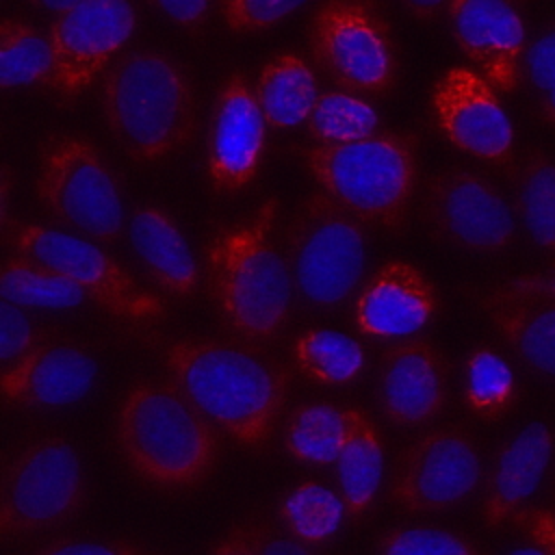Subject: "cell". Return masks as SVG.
Here are the masks:
<instances>
[{"mask_svg": "<svg viewBox=\"0 0 555 555\" xmlns=\"http://www.w3.org/2000/svg\"><path fill=\"white\" fill-rule=\"evenodd\" d=\"M464 401L473 416L499 421L516 401V379L507 360L490 347H477L464 364Z\"/></svg>", "mask_w": 555, "mask_h": 555, "instance_id": "4dcf8cb0", "label": "cell"}, {"mask_svg": "<svg viewBox=\"0 0 555 555\" xmlns=\"http://www.w3.org/2000/svg\"><path fill=\"white\" fill-rule=\"evenodd\" d=\"M522 80L544 93L555 87V24L542 28L525 48Z\"/></svg>", "mask_w": 555, "mask_h": 555, "instance_id": "d590c367", "label": "cell"}, {"mask_svg": "<svg viewBox=\"0 0 555 555\" xmlns=\"http://www.w3.org/2000/svg\"><path fill=\"white\" fill-rule=\"evenodd\" d=\"M4 301L37 308H74L87 299L85 291L65 275L22 256H7L0 271Z\"/></svg>", "mask_w": 555, "mask_h": 555, "instance_id": "f546056e", "label": "cell"}, {"mask_svg": "<svg viewBox=\"0 0 555 555\" xmlns=\"http://www.w3.org/2000/svg\"><path fill=\"white\" fill-rule=\"evenodd\" d=\"M375 555H486L466 535L429 525L390 527L375 540Z\"/></svg>", "mask_w": 555, "mask_h": 555, "instance_id": "d6a6232c", "label": "cell"}, {"mask_svg": "<svg viewBox=\"0 0 555 555\" xmlns=\"http://www.w3.org/2000/svg\"><path fill=\"white\" fill-rule=\"evenodd\" d=\"M113 429L128 468L160 490L197 488L221 453V429L171 379L132 384Z\"/></svg>", "mask_w": 555, "mask_h": 555, "instance_id": "3957f363", "label": "cell"}, {"mask_svg": "<svg viewBox=\"0 0 555 555\" xmlns=\"http://www.w3.org/2000/svg\"><path fill=\"white\" fill-rule=\"evenodd\" d=\"M509 555H548L544 548H540L538 544H533V542H529V544H525V546H520V548H516L514 553H509Z\"/></svg>", "mask_w": 555, "mask_h": 555, "instance_id": "bcb514c9", "label": "cell"}, {"mask_svg": "<svg viewBox=\"0 0 555 555\" xmlns=\"http://www.w3.org/2000/svg\"><path fill=\"white\" fill-rule=\"evenodd\" d=\"M130 241L152 282L171 297H191L199 269L176 219L158 206H141L130 217Z\"/></svg>", "mask_w": 555, "mask_h": 555, "instance_id": "7402d4cb", "label": "cell"}, {"mask_svg": "<svg viewBox=\"0 0 555 555\" xmlns=\"http://www.w3.org/2000/svg\"><path fill=\"white\" fill-rule=\"evenodd\" d=\"M483 475L475 438L460 425L423 431L395 460L390 501L408 514L449 509L468 499Z\"/></svg>", "mask_w": 555, "mask_h": 555, "instance_id": "8fae6325", "label": "cell"}, {"mask_svg": "<svg viewBox=\"0 0 555 555\" xmlns=\"http://www.w3.org/2000/svg\"><path fill=\"white\" fill-rule=\"evenodd\" d=\"M208 555H260L254 520L238 522L232 527L212 548Z\"/></svg>", "mask_w": 555, "mask_h": 555, "instance_id": "60d3db41", "label": "cell"}, {"mask_svg": "<svg viewBox=\"0 0 555 555\" xmlns=\"http://www.w3.org/2000/svg\"><path fill=\"white\" fill-rule=\"evenodd\" d=\"M56 61L48 35L17 17H4L0 24V85L48 87L54 89Z\"/></svg>", "mask_w": 555, "mask_h": 555, "instance_id": "4316f807", "label": "cell"}, {"mask_svg": "<svg viewBox=\"0 0 555 555\" xmlns=\"http://www.w3.org/2000/svg\"><path fill=\"white\" fill-rule=\"evenodd\" d=\"M366 225L323 189L299 202L284 232V256L304 301L325 310L351 301L366 267Z\"/></svg>", "mask_w": 555, "mask_h": 555, "instance_id": "8992f818", "label": "cell"}, {"mask_svg": "<svg viewBox=\"0 0 555 555\" xmlns=\"http://www.w3.org/2000/svg\"><path fill=\"white\" fill-rule=\"evenodd\" d=\"M507 2H512V4H520V2H525V0H507Z\"/></svg>", "mask_w": 555, "mask_h": 555, "instance_id": "7dc6e473", "label": "cell"}, {"mask_svg": "<svg viewBox=\"0 0 555 555\" xmlns=\"http://www.w3.org/2000/svg\"><path fill=\"white\" fill-rule=\"evenodd\" d=\"M87 501V473L74 442L48 434L11 457L0 483V535L20 540L72 520Z\"/></svg>", "mask_w": 555, "mask_h": 555, "instance_id": "ba28073f", "label": "cell"}, {"mask_svg": "<svg viewBox=\"0 0 555 555\" xmlns=\"http://www.w3.org/2000/svg\"><path fill=\"white\" fill-rule=\"evenodd\" d=\"M553 447V431L535 421L499 449L481 503V520L488 529L512 522L514 514L525 507L548 468Z\"/></svg>", "mask_w": 555, "mask_h": 555, "instance_id": "44dd1931", "label": "cell"}, {"mask_svg": "<svg viewBox=\"0 0 555 555\" xmlns=\"http://www.w3.org/2000/svg\"><path fill=\"white\" fill-rule=\"evenodd\" d=\"M9 169L2 171V225H9Z\"/></svg>", "mask_w": 555, "mask_h": 555, "instance_id": "f6af8a7d", "label": "cell"}, {"mask_svg": "<svg viewBox=\"0 0 555 555\" xmlns=\"http://www.w3.org/2000/svg\"><path fill=\"white\" fill-rule=\"evenodd\" d=\"M438 310L431 280L408 260H390L373 271L356 293L353 321L371 338H408Z\"/></svg>", "mask_w": 555, "mask_h": 555, "instance_id": "ffe728a7", "label": "cell"}, {"mask_svg": "<svg viewBox=\"0 0 555 555\" xmlns=\"http://www.w3.org/2000/svg\"><path fill=\"white\" fill-rule=\"evenodd\" d=\"M538 111H540L542 121L555 128V87H551L548 91H544V93H542Z\"/></svg>", "mask_w": 555, "mask_h": 555, "instance_id": "7bdbcfd3", "label": "cell"}, {"mask_svg": "<svg viewBox=\"0 0 555 555\" xmlns=\"http://www.w3.org/2000/svg\"><path fill=\"white\" fill-rule=\"evenodd\" d=\"M306 130L319 145L347 143L379 132V115L360 93L332 89L317 98Z\"/></svg>", "mask_w": 555, "mask_h": 555, "instance_id": "1f68e13d", "label": "cell"}, {"mask_svg": "<svg viewBox=\"0 0 555 555\" xmlns=\"http://www.w3.org/2000/svg\"><path fill=\"white\" fill-rule=\"evenodd\" d=\"M453 39L473 67L499 91L512 93L522 80L527 33L507 0H447Z\"/></svg>", "mask_w": 555, "mask_h": 555, "instance_id": "e0dca14e", "label": "cell"}, {"mask_svg": "<svg viewBox=\"0 0 555 555\" xmlns=\"http://www.w3.org/2000/svg\"><path fill=\"white\" fill-rule=\"evenodd\" d=\"M256 98L271 128L306 124L319 91L312 67L295 52H280L258 74Z\"/></svg>", "mask_w": 555, "mask_h": 555, "instance_id": "cb8c5ba5", "label": "cell"}, {"mask_svg": "<svg viewBox=\"0 0 555 555\" xmlns=\"http://www.w3.org/2000/svg\"><path fill=\"white\" fill-rule=\"evenodd\" d=\"M100 108L113 139L137 163H160L197 132V98L186 72L154 48L115 56L100 80Z\"/></svg>", "mask_w": 555, "mask_h": 555, "instance_id": "277c9868", "label": "cell"}, {"mask_svg": "<svg viewBox=\"0 0 555 555\" xmlns=\"http://www.w3.org/2000/svg\"><path fill=\"white\" fill-rule=\"evenodd\" d=\"M232 33H260L275 26L308 0H217Z\"/></svg>", "mask_w": 555, "mask_h": 555, "instance_id": "836d02e7", "label": "cell"}, {"mask_svg": "<svg viewBox=\"0 0 555 555\" xmlns=\"http://www.w3.org/2000/svg\"><path fill=\"white\" fill-rule=\"evenodd\" d=\"M46 340L28 321V317L20 310V306L4 301L0 304V360L2 366L13 364L22 356H26L33 347Z\"/></svg>", "mask_w": 555, "mask_h": 555, "instance_id": "e575fe53", "label": "cell"}, {"mask_svg": "<svg viewBox=\"0 0 555 555\" xmlns=\"http://www.w3.org/2000/svg\"><path fill=\"white\" fill-rule=\"evenodd\" d=\"M440 132L464 154L503 167L514 158V128L499 91L468 65L449 67L431 89Z\"/></svg>", "mask_w": 555, "mask_h": 555, "instance_id": "5bb4252c", "label": "cell"}, {"mask_svg": "<svg viewBox=\"0 0 555 555\" xmlns=\"http://www.w3.org/2000/svg\"><path fill=\"white\" fill-rule=\"evenodd\" d=\"M30 4L43 9V11H50V13H61L65 9H69L74 2L78 0H28Z\"/></svg>", "mask_w": 555, "mask_h": 555, "instance_id": "ee69618b", "label": "cell"}, {"mask_svg": "<svg viewBox=\"0 0 555 555\" xmlns=\"http://www.w3.org/2000/svg\"><path fill=\"white\" fill-rule=\"evenodd\" d=\"M308 50L317 67L351 93L384 95L401 74L395 33L377 0H323L308 20Z\"/></svg>", "mask_w": 555, "mask_h": 555, "instance_id": "52a82bcc", "label": "cell"}, {"mask_svg": "<svg viewBox=\"0 0 555 555\" xmlns=\"http://www.w3.org/2000/svg\"><path fill=\"white\" fill-rule=\"evenodd\" d=\"M95 379V360L74 340H41L13 364L2 366L4 403L33 410L63 408L85 397Z\"/></svg>", "mask_w": 555, "mask_h": 555, "instance_id": "d6986e66", "label": "cell"}, {"mask_svg": "<svg viewBox=\"0 0 555 555\" xmlns=\"http://www.w3.org/2000/svg\"><path fill=\"white\" fill-rule=\"evenodd\" d=\"M280 199L267 197L249 217L221 225L204 247L208 295L221 321L245 343L269 345L291 321L293 275L273 238Z\"/></svg>", "mask_w": 555, "mask_h": 555, "instance_id": "7a4b0ae2", "label": "cell"}, {"mask_svg": "<svg viewBox=\"0 0 555 555\" xmlns=\"http://www.w3.org/2000/svg\"><path fill=\"white\" fill-rule=\"evenodd\" d=\"M347 438L336 460L340 496L351 520L362 518L375 503L384 475V442L375 421L358 405H347Z\"/></svg>", "mask_w": 555, "mask_h": 555, "instance_id": "603a6c76", "label": "cell"}, {"mask_svg": "<svg viewBox=\"0 0 555 555\" xmlns=\"http://www.w3.org/2000/svg\"><path fill=\"white\" fill-rule=\"evenodd\" d=\"M401 4L421 22H436L447 11V0H401Z\"/></svg>", "mask_w": 555, "mask_h": 555, "instance_id": "b9f144b4", "label": "cell"}, {"mask_svg": "<svg viewBox=\"0 0 555 555\" xmlns=\"http://www.w3.org/2000/svg\"><path fill=\"white\" fill-rule=\"evenodd\" d=\"M516 208L533 243L555 262V160L529 152L514 173Z\"/></svg>", "mask_w": 555, "mask_h": 555, "instance_id": "83f0119b", "label": "cell"}, {"mask_svg": "<svg viewBox=\"0 0 555 555\" xmlns=\"http://www.w3.org/2000/svg\"><path fill=\"white\" fill-rule=\"evenodd\" d=\"M470 297L520 360L555 377V262L548 271L514 275Z\"/></svg>", "mask_w": 555, "mask_h": 555, "instance_id": "9a60e30c", "label": "cell"}, {"mask_svg": "<svg viewBox=\"0 0 555 555\" xmlns=\"http://www.w3.org/2000/svg\"><path fill=\"white\" fill-rule=\"evenodd\" d=\"M260 555H327L321 546L306 544L269 520H254Z\"/></svg>", "mask_w": 555, "mask_h": 555, "instance_id": "f35d334b", "label": "cell"}, {"mask_svg": "<svg viewBox=\"0 0 555 555\" xmlns=\"http://www.w3.org/2000/svg\"><path fill=\"white\" fill-rule=\"evenodd\" d=\"M512 525L533 544L544 548L548 555H555V509L546 507H520Z\"/></svg>", "mask_w": 555, "mask_h": 555, "instance_id": "74e56055", "label": "cell"}, {"mask_svg": "<svg viewBox=\"0 0 555 555\" xmlns=\"http://www.w3.org/2000/svg\"><path fill=\"white\" fill-rule=\"evenodd\" d=\"M156 11H160L167 20H171L176 26L199 33L206 24L210 0H147Z\"/></svg>", "mask_w": 555, "mask_h": 555, "instance_id": "ab89813d", "label": "cell"}, {"mask_svg": "<svg viewBox=\"0 0 555 555\" xmlns=\"http://www.w3.org/2000/svg\"><path fill=\"white\" fill-rule=\"evenodd\" d=\"M35 193L41 206L65 225L102 243L121 236L119 182L87 137L54 132L46 139Z\"/></svg>", "mask_w": 555, "mask_h": 555, "instance_id": "9c48e42d", "label": "cell"}, {"mask_svg": "<svg viewBox=\"0 0 555 555\" xmlns=\"http://www.w3.org/2000/svg\"><path fill=\"white\" fill-rule=\"evenodd\" d=\"M431 236L477 254H499L514 241V217L501 191L481 173L447 167L431 173L421 195Z\"/></svg>", "mask_w": 555, "mask_h": 555, "instance_id": "7c38bea8", "label": "cell"}, {"mask_svg": "<svg viewBox=\"0 0 555 555\" xmlns=\"http://www.w3.org/2000/svg\"><path fill=\"white\" fill-rule=\"evenodd\" d=\"M4 234L15 254L65 275L106 312L132 323L167 317L165 301L139 286L119 260L89 238L28 221L9 223Z\"/></svg>", "mask_w": 555, "mask_h": 555, "instance_id": "30bf717a", "label": "cell"}, {"mask_svg": "<svg viewBox=\"0 0 555 555\" xmlns=\"http://www.w3.org/2000/svg\"><path fill=\"white\" fill-rule=\"evenodd\" d=\"M130 0H78L56 13L48 30L56 76L54 91L63 102L76 100L115 61L134 33Z\"/></svg>", "mask_w": 555, "mask_h": 555, "instance_id": "4fadbf2b", "label": "cell"}, {"mask_svg": "<svg viewBox=\"0 0 555 555\" xmlns=\"http://www.w3.org/2000/svg\"><path fill=\"white\" fill-rule=\"evenodd\" d=\"M33 555H158L139 544L121 540H54Z\"/></svg>", "mask_w": 555, "mask_h": 555, "instance_id": "8d00e7d4", "label": "cell"}, {"mask_svg": "<svg viewBox=\"0 0 555 555\" xmlns=\"http://www.w3.org/2000/svg\"><path fill=\"white\" fill-rule=\"evenodd\" d=\"M295 369L310 382L343 386L360 377L366 366L364 347L336 330H304L291 343Z\"/></svg>", "mask_w": 555, "mask_h": 555, "instance_id": "d4e9b609", "label": "cell"}, {"mask_svg": "<svg viewBox=\"0 0 555 555\" xmlns=\"http://www.w3.org/2000/svg\"><path fill=\"white\" fill-rule=\"evenodd\" d=\"M449 366L444 353L423 336L388 345L379 360V408L397 427H421L434 421L447 403Z\"/></svg>", "mask_w": 555, "mask_h": 555, "instance_id": "ac0fdd59", "label": "cell"}, {"mask_svg": "<svg viewBox=\"0 0 555 555\" xmlns=\"http://www.w3.org/2000/svg\"><path fill=\"white\" fill-rule=\"evenodd\" d=\"M169 379L234 442L269 444L288 399L291 366L262 358L245 340L180 336L163 351Z\"/></svg>", "mask_w": 555, "mask_h": 555, "instance_id": "6da1fadb", "label": "cell"}, {"mask_svg": "<svg viewBox=\"0 0 555 555\" xmlns=\"http://www.w3.org/2000/svg\"><path fill=\"white\" fill-rule=\"evenodd\" d=\"M345 514L347 507L340 492L321 481L297 483L284 494L278 507L282 529L312 546L327 544Z\"/></svg>", "mask_w": 555, "mask_h": 555, "instance_id": "f1b7e54d", "label": "cell"}, {"mask_svg": "<svg viewBox=\"0 0 555 555\" xmlns=\"http://www.w3.org/2000/svg\"><path fill=\"white\" fill-rule=\"evenodd\" d=\"M347 429V405L330 401L301 403L293 410L284 427V447L291 457L304 464H336Z\"/></svg>", "mask_w": 555, "mask_h": 555, "instance_id": "484cf974", "label": "cell"}, {"mask_svg": "<svg viewBox=\"0 0 555 555\" xmlns=\"http://www.w3.org/2000/svg\"><path fill=\"white\" fill-rule=\"evenodd\" d=\"M301 160L319 189L364 223L399 232L418 184V137L379 130L371 137L304 147Z\"/></svg>", "mask_w": 555, "mask_h": 555, "instance_id": "5b68a950", "label": "cell"}, {"mask_svg": "<svg viewBox=\"0 0 555 555\" xmlns=\"http://www.w3.org/2000/svg\"><path fill=\"white\" fill-rule=\"evenodd\" d=\"M267 126L247 76L230 74L217 91L206 145V171L217 193L234 195L258 176Z\"/></svg>", "mask_w": 555, "mask_h": 555, "instance_id": "2e32d148", "label": "cell"}]
</instances>
